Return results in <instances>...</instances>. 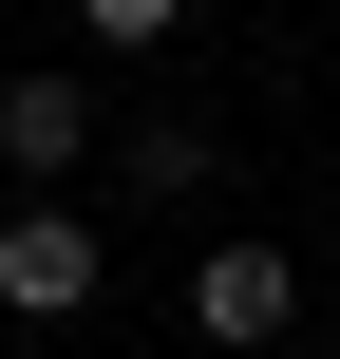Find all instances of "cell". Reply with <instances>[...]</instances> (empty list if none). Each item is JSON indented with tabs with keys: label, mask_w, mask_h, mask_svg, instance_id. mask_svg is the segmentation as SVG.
Segmentation results:
<instances>
[{
	"label": "cell",
	"mask_w": 340,
	"mask_h": 359,
	"mask_svg": "<svg viewBox=\"0 0 340 359\" xmlns=\"http://www.w3.org/2000/svg\"><path fill=\"white\" fill-rule=\"evenodd\" d=\"M95 284H114V227L57 208V189H19V208H0V322H76Z\"/></svg>",
	"instance_id": "obj_1"
},
{
	"label": "cell",
	"mask_w": 340,
	"mask_h": 359,
	"mask_svg": "<svg viewBox=\"0 0 340 359\" xmlns=\"http://www.w3.org/2000/svg\"><path fill=\"white\" fill-rule=\"evenodd\" d=\"M284 322H303V246H265V227L189 246V341H208V359H265Z\"/></svg>",
	"instance_id": "obj_2"
},
{
	"label": "cell",
	"mask_w": 340,
	"mask_h": 359,
	"mask_svg": "<svg viewBox=\"0 0 340 359\" xmlns=\"http://www.w3.org/2000/svg\"><path fill=\"white\" fill-rule=\"evenodd\" d=\"M95 133H114V114H95V76H57V57H38V76H0V189H76V170H95Z\"/></svg>",
	"instance_id": "obj_3"
},
{
	"label": "cell",
	"mask_w": 340,
	"mask_h": 359,
	"mask_svg": "<svg viewBox=\"0 0 340 359\" xmlns=\"http://www.w3.org/2000/svg\"><path fill=\"white\" fill-rule=\"evenodd\" d=\"M95 151H114V189H132V208H208V170H227V151H208V114H114Z\"/></svg>",
	"instance_id": "obj_4"
},
{
	"label": "cell",
	"mask_w": 340,
	"mask_h": 359,
	"mask_svg": "<svg viewBox=\"0 0 340 359\" xmlns=\"http://www.w3.org/2000/svg\"><path fill=\"white\" fill-rule=\"evenodd\" d=\"M76 38H114V57H151V38H189V0H76Z\"/></svg>",
	"instance_id": "obj_5"
},
{
	"label": "cell",
	"mask_w": 340,
	"mask_h": 359,
	"mask_svg": "<svg viewBox=\"0 0 340 359\" xmlns=\"http://www.w3.org/2000/svg\"><path fill=\"white\" fill-rule=\"evenodd\" d=\"M0 19H19V0H0Z\"/></svg>",
	"instance_id": "obj_6"
}]
</instances>
